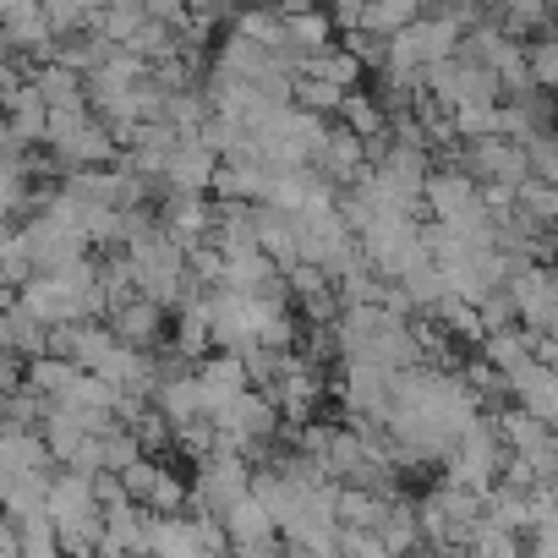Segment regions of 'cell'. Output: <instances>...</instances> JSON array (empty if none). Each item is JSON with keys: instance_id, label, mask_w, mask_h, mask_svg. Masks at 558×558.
I'll list each match as a JSON object with an SVG mask.
<instances>
[{"instance_id": "obj_36", "label": "cell", "mask_w": 558, "mask_h": 558, "mask_svg": "<svg viewBox=\"0 0 558 558\" xmlns=\"http://www.w3.org/2000/svg\"><path fill=\"white\" fill-rule=\"evenodd\" d=\"M186 12L203 17V23H219L225 17V0H186Z\"/></svg>"}, {"instance_id": "obj_14", "label": "cell", "mask_w": 558, "mask_h": 558, "mask_svg": "<svg viewBox=\"0 0 558 558\" xmlns=\"http://www.w3.org/2000/svg\"><path fill=\"white\" fill-rule=\"evenodd\" d=\"M482 197V181L471 170H433L427 175V214L433 219H454Z\"/></svg>"}, {"instance_id": "obj_9", "label": "cell", "mask_w": 558, "mask_h": 558, "mask_svg": "<svg viewBox=\"0 0 558 558\" xmlns=\"http://www.w3.org/2000/svg\"><path fill=\"white\" fill-rule=\"evenodd\" d=\"M318 170L345 192V186H356L367 170H373V154H367V137L356 132V126H329V143H324V154H318Z\"/></svg>"}, {"instance_id": "obj_32", "label": "cell", "mask_w": 558, "mask_h": 558, "mask_svg": "<svg viewBox=\"0 0 558 558\" xmlns=\"http://www.w3.org/2000/svg\"><path fill=\"white\" fill-rule=\"evenodd\" d=\"M531 72H536V83H542L547 94H558V28H553L542 45H531Z\"/></svg>"}, {"instance_id": "obj_16", "label": "cell", "mask_w": 558, "mask_h": 558, "mask_svg": "<svg viewBox=\"0 0 558 558\" xmlns=\"http://www.w3.org/2000/svg\"><path fill=\"white\" fill-rule=\"evenodd\" d=\"M279 274H286V268H279L263 246H241V252H225V279H219V286H230V291H268L274 286V279Z\"/></svg>"}, {"instance_id": "obj_29", "label": "cell", "mask_w": 558, "mask_h": 558, "mask_svg": "<svg viewBox=\"0 0 558 558\" xmlns=\"http://www.w3.org/2000/svg\"><path fill=\"white\" fill-rule=\"evenodd\" d=\"M296 307H302L307 324H340L345 296H340V286H324V291H313V296H296Z\"/></svg>"}, {"instance_id": "obj_7", "label": "cell", "mask_w": 558, "mask_h": 558, "mask_svg": "<svg viewBox=\"0 0 558 558\" xmlns=\"http://www.w3.org/2000/svg\"><path fill=\"white\" fill-rule=\"evenodd\" d=\"M197 389H203V405H208V416H214L219 405H230L235 395L252 389V367H246V356L214 345V351L197 362Z\"/></svg>"}, {"instance_id": "obj_19", "label": "cell", "mask_w": 558, "mask_h": 558, "mask_svg": "<svg viewBox=\"0 0 558 558\" xmlns=\"http://www.w3.org/2000/svg\"><path fill=\"white\" fill-rule=\"evenodd\" d=\"M335 34H340V23H335V12H324V7H313V12H296L291 17V50L307 61L313 50H329L335 45Z\"/></svg>"}, {"instance_id": "obj_8", "label": "cell", "mask_w": 558, "mask_h": 558, "mask_svg": "<svg viewBox=\"0 0 558 558\" xmlns=\"http://www.w3.org/2000/svg\"><path fill=\"white\" fill-rule=\"evenodd\" d=\"M268 395L279 400L286 422H313V411H318V400H324V362L296 356L286 373H279V384H268Z\"/></svg>"}, {"instance_id": "obj_1", "label": "cell", "mask_w": 558, "mask_h": 558, "mask_svg": "<svg viewBox=\"0 0 558 558\" xmlns=\"http://www.w3.org/2000/svg\"><path fill=\"white\" fill-rule=\"evenodd\" d=\"M362 246H367V263H373L384 279H405L416 263L433 257L427 225L416 219V208H384V214L362 230Z\"/></svg>"}, {"instance_id": "obj_12", "label": "cell", "mask_w": 558, "mask_h": 558, "mask_svg": "<svg viewBox=\"0 0 558 558\" xmlns=\"http://www.w3.org/2000/svg\"><path fill=\"white\" fill-rule=\"evenodd\" d=\"M214 175H219V154L203 143V137H186L175 154H170V170H165V186L170 192H214ZM165 192V197H170Z\"/></svg>"}, {"instance_id": "obj_6", "label": "cell", "mask_w": 558, "mask_h": 558, "mask_svg": "<svg viewBox=\"0 0 558 558\" xmlns=\"http://www.w3.org/2000/svg\"><path fill=\"white\" fill-rule=\"evenodd\" d=\"M225 531H230V553H246V558H263L274 547H286V531H279L274 509L257 493H246L241 504L225 509Z\"/></svg>"}, {"instance_id": "obj_27", "label": "cell", "mask_w": 558, "mask_h": 558, "mask_svg": "<svg viewBox=\"0 0 558 558\" xmlns=\"http://www.w3.org/2000/svg\"><path fill=\"white\" fill-rule=\"evenodd\" d=\"M422 12H427L422 0H367V23H362V28H378V34H400V28H411V23H416Z\"/></svg>"}, {"instance_id": "obj_33", "label": "cell", "mask_w": 558, "mask_h": 558, "mask_svg": "<svg viewBox=\"0 0 558 558\" xmlns=\"http://www.w3.org/2000/svg\"><path fill=\"white\" fill-rule=\"evenodd\" d=\"M329 12H335L340 34H351V28H362V23H367V0H329Z\"/></svg>"}, {"instance_id": "obj_37", "label": "cell", "mask_w": 558, "mask_h": 558, "mask_svg": "<svg viewBox=\"0 0 558 558\" xmlns=\"http://www.w3.org/2000/svg\"><path fill=\"white\" fill-rule=\"evenodd\" d=\"M476 7H482V12H493V17H498V12H504V7H509V0H476Z\"/></svg>"}, {"instance_id": "obj_24", "label": "cell", "mask_w": 558, "mask_h": 558, "mask_svg": "<svg viewBox=\"0 0 558 558\" xmlns=\"http://www.w3.org/2000/svg\"><path fill=\"white\" fill-rule=\"evenodd\" d=\"M0 274H7V291H23L28 279L39 274V268H34V252H28L23 225H12V230H7V241H0Z\"/></svg>"}, {"instance_id": "obj_10", "label": "cell", "mask_w": 558, "mask_h": 558, "mask_svg": "<svg viewBox=\"0 0 558 558\" xmlns=\"http://www.w3.org/2000/svg\"><path fill=\"white\" fill-rule=\"evenodd\" d=\"M509 395H514V405H525L531 416H542L547 427H558V367L525 356V362L509 373Z\"/></svg>"}, {"instance_id": "obj_23", "label": "cell", "mask_w": 558, "mask_h": 558, "mask_svg": "<svg viewBox=\"0 0 558 558\" xmlns=\"http://www.w3.org/2000/svg\"><path fill=\"white\" fill-rule=\"evenodd\" d=\"M498 23H504L514 39H525V34H553V28H558V17H553L547 0H509V7L498 12Z\"/></svg>"}, {"instance_id": "obj_11", "label": "cell", "mask_w": 558, "mask_h": 558, "mask_svg": "<svg viewBox=\"0 0 558 558\" xmlns=\"http://www.w3.org/2000/svg\"><path fill=\"white\" fill-rule=\"evenodd\" d=\"M148 520H154V509H148V504H137V498L110 504V509H105V542H99V553H105V558L148 553Z\"/></svg>"}, {"instance_id": "obj_35", "label": "cell", "mask_w": 558, "mask_h": 558, "mask_svg": "<svg viewBox=\"0 0 558 558\" xmlns=\"http://www.w3.org/2000/svg\"><path fill=\"white\" fill-rule=\"evenodd\" d=\"M143 7H148V17H165V23H186L192 12H186V0H143Z\"/></svg>"}, {"instance_id": "obj_20", "label": "cell", "mask_w": 558, "mask_h": 558, "mask_svg": "<svg viewBox=\"0 0 558 558\" xmlns=\"http://www.w3.org/2000/svg\"><path fill=\"white\" fill-rule=\"evenodd\" d=\"M482 356L498 367V373H514L525 356H531V329L525 324H504V329H487L482 340Z\"/></svg>"}, {"instance_id": "obj_28", "label": "cell", "mask_w": 558, "mask_h": 558, "mask_svg": "<svg viewBox=\"0 0 558 558\" xmlns=\"http://www.w3.org/2000/svg\"><path fill=\"white\" fill-rule=\"evenodd\" d=\"M389 39H395V34H378V28H351V34H345V45L362 56L367 72H384V66H389Z\"/></svg>"}, {"instance_id": "obj_38", "label": "cell", "mask_w": 558, "mask_h": 558, "mask_svg": "<svg viewBox=\"0 0 558 558\" xmlns=\"http://www.w3.org/2000/svg\"><path fill=\"white\" fill-rule=\"evenodd\" d=\"M422 7H427V12H438V7H454V0H422Z\"/></svg>"}, {"instance_id": "obj_5", "label": "cell", "mask_w": 558, "mask_h": 558, "mask_svg": "<svg viewBox=\"0 0 558 558\" xmlns=\"http://www.w3.org/2000/svg\"><path fill=\"white\" fill-rule=\"evenodd\" d=\"M335 395H340V405L351 416H389V405H395V373L384 362H373V356H345Z\"/></svg>"}, {"instance_id": "obj_13", "label": "cell", "mask_w": 558, "mask_h": 558, "mask_svg": "<svg viewBox=\"0 0 558 558\" xmlns=\"http://www.w3.org/2000/svg\"><path fill=\"white\" fill-rule=\"evenodd\" d=\"M165 318H170V313H165L159 302H148L143 291L110 307V324H116V335H121V340H132V345H148V351L159 345V335H165Z\"/></svg>"}, {"instance_id": "obj_18", "label": "cell", "mask_w": 558, "mask_h": 558, "mask_svg": "<svg viewBox=\"0 0 558 558\" xmlns=\"http://www.w3.org/2000/svg\"><path fill=\"white\" fill-rule=\"evenodd\" d=\"M88 367H77L72 356H56V351H45V356H28V389L34 395H45L50 405L56 400H66L72 389H77V378H83Z\"/></svg>"}, {"instance_id": "obj_31", "label": "cell", "mask_w": 558, "mask_h": 558, "mask_svg": "<svg viewBox=\"0 0 558 558\" xmlns=\"http://www.w3.org/2000/svg\"><path fill=\"white\" fill-rule=\"evenodd\" d=\"M476 307H482V324H487V329H504V324H520V302H514V291H509V286H498V291H487V296H482Z\"/></svg>"}, {"instance_id": "obj_25", "label": "cell", "mask_w": 558, "mask_h": 558, "mask_svg": "<svg viewBox=\"0 0 558 558\" xmlns=\"http://www.w3.org/2000/svg\"><path fill=\"white\" fill-rule=\"evenodd\" d=\"M340 121H345V126H356L362 137H378V132H389V110H384V99H378V94H362V88H351V94H345V105H340Z\"/></svg>"}, {"instance_id": "obj_22", "label": "cell", "mask_w": 558, "mask_h": 558, "mask_svg": "<svg viewBox=\"0 0 558 558\" xmlns=\"http://www.w3.org/2000/svg\"><path fill=\"white\" fill-rule=\"evenodd\" d=\"M23 525V558H66V547H61V520L50 514V509H39V514H28V520H17Z\"/></svg>"}, {"instance_id": "obj_15", "label": "cell", "mask_w": 558, "mask_h": 558, "mask_svg": "<svg viewBox=\"0 0 558 558\" xmlns=\"http://www.w3.org/2000/svg\"><path fill=\"white\" fill-rule=\"evenodd\" d=\"M148 553L159 558H197L203 553V531H197V514H159L148 520Z\"/></svg>"}, {"instance_id": "obj_4", "label": "cell", "mask_w": 558, "mask_h": 558, "mask_svg": "<svg viewBox=\"0 0 558 558\" xmlns=\"http://www.w3.org/2000/svg\"><path fill=\"white\" fill-rule=\"evenodd\" d=\"M454 165L471 170L476 181H509V186H525V181L536 175L525 143H514V137H504V132H493V137H471V143L460 148Z\"/></svg>"}, {"instance_id": "obj_2", "label": "cell", "mask_w": 558, "mask_h": 558, "mask_svg": "<svg viewBox=\"0 0 558 558\" xmlns=\"http://www.w3.org/2000/svg\"><path fill=\"white\" fill-rule=\"evenodd\" d=\"M504 460H509V444H504V433H498V416H476V422L460 433L454 454L444 460V482H460V487L487 493V487L504 476Z\"/></svg>"}, {"instance_id": "obj_17", "label": "cell", "mask_w": 558, "mask_h": 558, "mask_svg": "<svg viewBox=\"0 0 558 558\" xmlns=\"http://www.w3.org/2000/svg\"><path fill=\"white\" fill-rule=\"evenodd\" d=\"M12 296V291H7ZM0 351H23V356H45L50 351V324L34 318L17 296L7 302V318H0Z\"/></svg>"}, {"instance_id": "obj_26", "label": "cell", "mask_w": 558, "mask_h": 558, "mask_svg": "<svg viewBox=\"0 0 558 558\" xmlns=\"http://www.w3.org/2000/svg\"><path fill=\"white\" fill-rule=\"evenodd\" d=\"M345 94H351V88H340V83H329V77L296 72V105H307V110H318V116H340Z\"/></svg>"}, {"instance_id": "obj_30", "label": "cell", "mask_w": 558, "mask_h": 558, "mask_svg": "<svg viewBox=\"0 0 558 558\" xmlns=\"http://www.w3.org/2000/svg\"><path fill=\"white\" fill-rule=\"evenodd\" d=\"M121 476H126V493H132L137 504H148V498H154V487H159V476H165V465H159V454H137Z\"/></svg>"}, {"instance_id": "obj_21", "label": "cell", "mask_w": 558, "mask_h": 558, "mask_svg": "<svg viewBox=\"0 0 558 558\" xmlns=\"http://www.w3.org/2000/svg\"><path fill=\"white\" fill-rule=\"evenodd\" d=\"M378 536H384V547L389 553H411V547H427V531H422V514L405 504V498H395V509L384 514V525H378Z\"/></svg>"}, {"instance_id": "obj_34", "label": "cell", "mask_w": 558, "mask_h": 558, "mask_svg": "<svg viewBox=\"0 0 558 558\" xmlns=\"http://www.w3.org/2000/svg\"><path fill=\"white\" fill-rule=\"evenodd\" d=\"M531 547H536V553H558V514H542V520H536Z\"/></svg>"}, {"instance_id": "obj_3", "label": "cell", "mask_w": 558, "mask_h": 558, "mask_svg": "<svg viewBox=\"0 0 558 558\" xmlns=\"http://www.w3.org/2000/svg\"><path fill=\"white\" fill-rule=\"evenodd\" d=\"M252 471H257L252 454H235V449H214V454H203L197 471H192V509L225 520V509L241 504V498L252 493Z\"/></svg>"}]
</instances>
